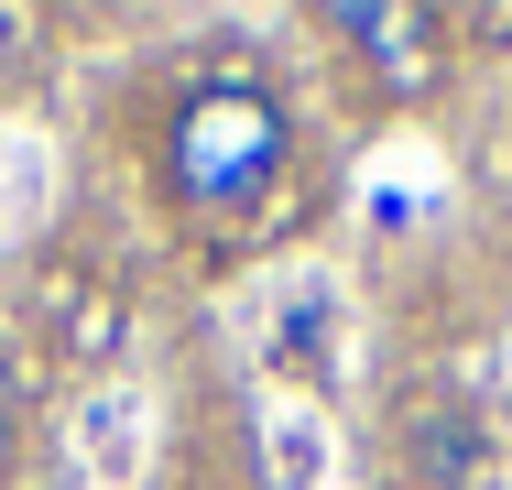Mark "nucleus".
Returning a JSON list of instances; mask_svg holds the SVG:
<instances>
[{
  "mask_svg": "<svg viewBox=\"0 0 512 490\" xmlns=\"http://www.w3.org/2000/svg\"><path fill=\"white\" fill-rule=\"evenodd\" d=\"M404 447H414V469H425L436 490H480L491 480V436H480L469 403H425V414L404 425Z\"/></svg>",
  "mask_w": 512,
  "mask_h": 490,
  "instance_id": "obj_3",
  "label": "nucleus"
},
{
  "mask_svg": "<svg viewBox=\"0 0 512 490\" xmlns=\"http://www.w3.org/2000/svg\"><path fill=\"white\" fill-rule=\"evenodd\" d=\"M284 164H295L284 98L240 88V77L186 88L175 131H164V186H175V207H197V218H251L262 196L284 186Z\"/></svg>",
  "mask_w": 512,
  "mask_h": 490,
  "instance_id": "obj_1",
  "label": "nucleus"
},
{
  "mask_svg": "<svg viewBox=\"0 0 512 490\" xmlns=\"http://www.w3.org/2000/svg\"><path fill=\"white\" fill-rule=\"evenodd\" d=\"M11 55H22V11H0V66H11Z\"/></svg>",
  "mask_w": 512,
  "mask_h": 490,
  "instance_id": "obj_4",
  "label": "nucleus"
},
{
  "mask_svg": "<svg viewBox=\"0 0 512 490\" xmlns=\"http://www.w3.org/2000/svg\"><path fill=\"white\" fill-rule=\"evenodd\" d=\"M0 480H11V414H0Z\"/></svg>",
  "mask_w": 512,
  "mask_h": 490,
  "instance_id": "obj_5",
  "label": "nucleus"
},
{
  "mask_svg": "<svg viewBox=\"0 0 512 490\" xmlns=\"http://www.w3.org/2000/svg\"><path fill=\"white\" fill-rule=\"evenodd\" d=\"M327 33H338V44H360L382 77H425V66L447 55V22H436V11H404V0H338V11H327Z\"/></svg>",
  "mask_w": 512,
  "mask_h": 490,
  "instance_id": "obj_2",
  "label": "nucleus"
}]
</instances>
